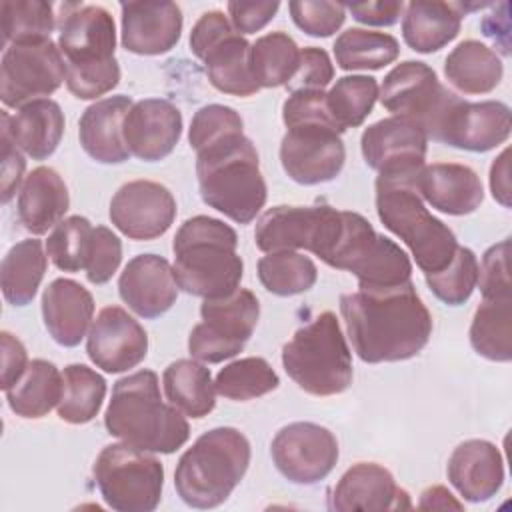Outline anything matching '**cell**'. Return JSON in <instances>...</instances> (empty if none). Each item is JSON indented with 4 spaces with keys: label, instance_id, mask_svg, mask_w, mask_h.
Here are the masks:
<instances>
[{
    "label": "cell",
    "instance_id": "obj_1",
    "mask_svg": "<svg viewBox=\"0 0 512 512\" xmlns=\"http://www.w3.org/2000/svg\"><path fill=\"white\" fill-rule=\"evenodd\" d=\"M348 338L362 362H402L422 352L432 336V314L412 280L340 296Z\"/></svg>",
    "mask_w": 512,
    "mask_h": 512
},
{
    "label": "cell",
    "instance_id": "obj_2",
    "mask_svg": "<svg viewBox=\"0 0 512 512\" xmlns=\"http://www.w3.org/2000/svg\"><path fill=\"white\" fill-rule=\"evenodd\" d=\"M286 134L280 142L284 172L302 186L334 180L346 162L342 132L334 124L324 90H296L282 104Z\"/></svg>",
    "mask_w": 512,
    "mask_h": 512
},
{
    "label": "cell",
    "instance_id": "obj_3",
    "mask_svg": "<svg viewBox=\"0 0 512 512\" xmlns=\"http://www.w3.org/2000/svg\"><path fill=\"white\" fill-rule=\"evenodd\" d=\"M104 426L110 436L160 454L176 452L190 438L188 420L176 406L162 400L158 374L146 368L114 384Z\"/></svg>",
    "mask_w": 512,
    "mask_h": 512
},
{
    "label": "cell",
    "instance_id": "obj_4",
    "mask_svg": "<svg viewBox=\"0 0 512 512\" xmlns=\"http://www.w3.org/2000/svg\"><path fill=\"white\" fill-rule=\"evenodd\" d=\"M196 176L204 204L236 224H250L266 204L268 188L260 158L244 132L228 134L198 150Z\"/></svg>",
    "mask_w": 512,
    "mask_h": 512
},
{
    "label": "cell",
    "instance_id": "obj_5",
    "mask_svg": "<svg viewBox=\"0 0 512 512\" xmlns=\"http://www.w3.org/2000/svg\"><path fill=\"white\" fill-rule=\"evenodd\" d=\"M58 48L66 62V88L80 100H96L120 82L116 24L104 6L66 4L58 26Z\"/></svg>",
    "mask_w": 512,
    "mask_h": 512
},
{
    "label": "cell",
    "instance_id": "obj_6",
    "mask_svg": "<svg viewBox=\"0 0 512 512\" xmlns=\"http://www.w3.org/2000/svg\"><path fill=\"white\" fill-rule=\"evenodd\" d=\"M232 226L212 216H192L176 230L174 278L180 290L200 298H222L240 288L244 262Z\"/></svg>",
    "mask_w": 512,
    "mask_h": 512
},
{
    "label": "cell",
    "instance_id": "obj_7",
    "mask_svg": "<svg viewBox=\"0 0 512 512\" xmlns=\"http://www.w3.org/2000/svg\"><path fill=\"white\" fill-rule=\"evenodd\" d=\"M416 174H378L376 214L384 228L408 246L416 266L434 274L450 264L460 244L448 224L426 208L414 186Z\"/></svg>",
    "mask_w": 512,
    "mask_h": 512
},
{
    "label": "cell",
    "instance_id": "obj_8",
    "mask_svg": "<svg viewBox=\"0 0 512 512\" xmlns=\"http://www.w3.org/2000/svg\"><path fill=\"white\" fill-rule=\"evenodd\" d=\"M250 442L232 426H218L180 456L174 470V488L192 508H216L228 500L250 464Z\"/></svg>",
    "mask_w": 512,
    "mask_h": 512
},
{
    "label": "cell",
    "instance_id": "obj_9",
    "mask_svg": "<svg viewBox=\"0 0 512 512\" xmlns=\"http://www.w3.org/2000/svg\"><path fill=\"white\" fill-rule=\"evenodd\" d=\"M282 366L300 390L336 396L352 384V352L334 312H320L282 348Z\"/></svg>",
    "mask_w": 512,
    "mask_h": 512
},
{
    "label": "cell",
    "instance_id": "obj_10",
    "mask_svg": "<svg viewBox=\"0 0 512 512\" xmlns=\"http://www.w3.org/2000/svg\"><path fill=\"white\" fill-rule=\"evenodd\" d=\"M322 262L352 272L358 290L394 288L412 276L408 254L394 240L378 234L362 214L350 210H340V228Z\"/></svg>",
    "mask_w": 512,
    "mask_h": 512
},
{
    "label": "cell",
    "instance_id": "obj_11",
    "mask_svg": "<svg viewBox=\"0 0 512 512\" xmlns=\"http://www.w3.org/2000/svg\"><path fill=\"white\" fill-rule=\"evenodd\" d=\"M92 474L102 500L112 510L152 512L162 500V462L128 442L104 446Z\"/></svg>",
    "mask_w": 512,
    "mask_h": 512
},
{
    "label": "cell",
    "instance_id": "obj_12",
    "mask_svg": "<svg viewBox=\"0 0 512 512\" xmlns=\"http://www.w3.org/2000/svg\"><path fill=\"white\" fill-rule=\"evenodd\" d=\"M250 48L220 10L204 12L190 32V50L202 60L210 84L230 96L248 98L260 90L250 68Z\"/></svg>",
    "mask_w": 512,
    "mask_h": 512
},
{
    "label": "cell",
    "instance_id": "obj_13",
    "mask_svg": "<svg viewBox=\"0 0 512 512\" xmlns=\"http://www.w3.org/2000/svg\"><path fill=\"white\" fill-rule=\"evenodd\" d=\"M202 322L188 336V352L204 364H218L234 358L250 340L258 318L260 302L248 288H236L222 298H206L200 306Z\"/></svg>",
    "mask_w": 512,
    "mask_h": 512
},
{
    "label": "cell",
    "instance_id": "obj_14",
    "mask_svg": "<svg viewBox=\"0 0 512 512\" xmlns=\"http://www.w3.org/2000/svg\"><path fill=\"white\" fill-rule=\"evenodd\" d=\"M66 82V62L52 38L8 44L0 64V98L6 108L48 98Z\"/></svg>",
    "mask_w": 512,
    "mask_h": 512
},
{
    "label": "cell",
    "instance_id": "obj_15",
    "mask_svg": "<svg viewBox=\"0 0 512 512\" xmlns=\"http://www.w3.org/2000/svg\"><path fill=\"white\" fill-rule=\"evenodd\" d=\"M340 210L330 204L274 206L256 222L254 242L262 252L308 250L322 260L336 238Z\"/></svg>",
    "mask_w": 512,
    "mask_h": 512
},
{
    "label": "cell",
    "instance_id": "obj_16",
    "mask_svg": "<svg viewBox=\"0 0 512 512\" xmlns=\"http://www.w3.org/2000/svg\"><path fill=\"white\" fill-rule=\"evenodd\" d=\"M458 94L444 86L434 68L420 60H404L396 64L378 88L380 104L392 112L418 122L430 138L440 124L446 108Z\"/></svg>",
    "mask_w": 512,
    "mask_h": 512
},
{
    "label": "cell",
    "instance_id": "obj_17",
    "mask_svg": "<svg viewBox=\"0 0 512 512\" xmlns=\"http://www.w3.org/2000/svg\"><path fill=\"white\" fill-rule=\"evenodd\" d=\"M270 454L278 472L294 484L324 480L338 462L336 436L314 422H292L276 432Z\"/></svg>",
    "mask_w": 512,
    "mask_h": 512
},
{
    "label": "cell",
    "instance_id": "obj_18",
    "mask_svg": "<svg viewBox=\"0 0 512 512\" xmlns=\"http://www.w3.org/2000/svg\"><path fill=\"white\" fill-rule=\"evenodd\" d=\"M510 130L512 116L508 104L500 100L468 102L456 96L432 140L458 150L488 152L504 144Z\"/></svg>",
    "mask_w": 512,
    "mask_h": 512
},
{
    "label": "cell",
    "instance_id": "obj_19",
    "mask_svg": "<svg viewBox=\"0 0 512 512\" xmlns=\"http://www.w3.org/2000/svg\"><path fill=\"white\" fill-rule=\"evenodd\" d=\"M108 216L114 228L130 240H154L172 226L176 200L160 182L130 180L114 192Z\"/></svg>",
    "mask_w": 512,
    "mask_h": 512
},
{
    "label": "cell",
    "instance_id": "obj_20",
    "mask_svg": "<svg viewBox=\"0 0 512 512\" xmlns=\"http://www.w3.org/2000/svg\"><path fill=\"white\" fill-rule=\"evenodd\" d=\"M360 150L378 174H416L426 160L428 136L414 120L388 116L364 128Z\"/></svg>",
    "mask_w": 512,
    "mask_h": 512
},
{
    "label": "cell",
    "instance_id": "obj_21",
    "mask_svg": "<svg viewBox=\"0 0 512 512\" xmlns=\"http://www.w3.org/2000/svg\"><path fill=\"white\" fill-rule=\"evenodd\" d=\"M88 358L108 374L136 368L148 354V334L120 306H106L92 320L86 338Z\"/></svg>",
    "mask_w": 512,
    "mask_h": 512
},
{
    "label": "cell",
    "instance_id": "obj_22",
    "mask_svg": "<svg viewBox=\"0 0 512 512\" xmlns=\"http://www.w3.org/2000/svg\"><path fill=\"white\" fill-rule=\"evenodd\" d=\"M178 290L170 262L158 254L134 256L118 278L122 302L146 320L166 314L176 304Z\"/></svg>",
    "mask_w": 512,
    "mask_h": 512
},
{
    "label": "cell",
    "instance_id": "obj_23",
    "mask_svg": "<svg viewBox=\"0 0 512 512\" xmlns=\"http://www.w3.org/2000/svg\"><path fill=\"white\" fill-rule=\"evenodd\" d=\"M122 130L132 156L158 162L176 148L182 136V112L164 98H144L132 104Z\"/></svg>",
    "mask_w": 512,
    "mask_h": 512
},
{
    "label": "cell",
    "instance_id": "obj_24",
    "mask_svg": "<svg viewBox=\"0 0 512 512\" xmlns=\"http://www.w3.org/2000/svg\"><path fill=\"white\" fill-rule=\"evenodd\" d=\"M330 510L336 512H380L410 508V498L400 488L392 472L376 462H358L350 466L328 498Z\"/></svg>",
    "mask_w": 512,
    "mask_h": 512
},
{
    "label": "cell",
    "instance_id": "obj_25",
    "mask_svg": "<svg viewBox=\"0 0 512 512\" xmlns=\"http://www.w3.org/2000/svg\"><path fill=\"white\" fill-rule=\"evenodd\" d=\"M122 46L140 56H158L172 50L182 34V10L174 2H124Z\"/></svg>",
    "mask_w": 512,
    "mask_h": 512
},
{
    "label": "cell",
    "instance_id": "obj_26",
    "mask_svg": "<svg viewBox=\"0 0 512 512\" xmlns=\"http://www.w3.org/2000/svg\"><path fill=\"white\" fill-rule=\"evenodd\" d=\"M446 474L464 500L486 502L502 488L504 460L496 444L472 438L452 450Z\"/></svg>",
    "mask_w": 512,
    "mask_h": 512
},
{
    "label": "cell",
    "instance_id": "obj_27",
    "mask_svg": "<svg viewBox=\"0 0 512 512\" xmlns=\"http://www.w3.org/2000/svg\"><path fill=\"white\" fill-rule=\"evenodd\" d=\"M414 186L426 204L448 216L472 214L484 200L480 176L458 162L424 164Z\"/></svg>",
    "mask_w": 512,
    "mask_h": 512
},
{
    "label": "cell",
    "instance_id": "obj_28",
    "mask_svg": "<svg viewBox=\"0 0 512 512\" xmlns=\"http://www.w3.org/2000/svg\"><path fill=\"white\" fill-rule=\"evenodd\" d=\"M94 316L92 294L72 278L52 280L42 294V320L52 340L74 348L88 336Z\"/></svg>",
    "mask_w": 512,
    "mask_h": 512
},
{
    "label": "cell",
    "instance_id": "obj_29",
    "mask_svg": "<svg viewBox=\"0 0 512 512\" xmlns=\"http://www.w3.org/2000/svg\"><path fill=\"white\" fill-rule=\"evenodd\" d=\"M124 94L108 96L90 104L78 122V138L84 152L100 164H122L132 154L124 142V118L132 108Z\"/></svg>",
    "mask_w": 512,
    "mask_h": 512
},
{
    "label": "cell",
    "instance_id": "obj_30",
    "mask_svg": "<svg viewBox=\"0 0 512 512\" xmlns=\"http://www.w3.org/2000/svg\"><path fill=\"white\" fill-rule=\"evenodd\" d=\"M2 128L26 156L46 160L64 136V112L52 98L32 100L18 108L14 116L2 112Z\"/></svg>",
    "mask_w": 512,
    "mask_h": 512
},
{
    "label": "cell",
    "instance_id": "obj_31",
    "mask_svg": "<svg viewBox=\"0 0 512 512\" xmlns=\"http://www.w3.org/2000/svg\"><path fill=\"white\" fill-rule=\"evenodd\" d=\"M70 208L64 178L50 166L34 168L18 192V220L34 236L54 228Z\"/></svg>",
    "mask_w": 512,
    "mask_h": 512
},
{
    "label": "cell",
    "instance_id": "obj_32",
    "mask_svg": "<svg viewBox=\"0 0 512 512\" xmlns=\"http://www.w3.org/2000/svg\"><path fill=\"white\" fill-rule=\"evenodd\" d=\"M402 38L420 54H432L452 42L462 26L464 4L440 0H412L404 6Z\"/></svg>",
    "mask_w": 512,
    "mask_h": 512
},
{
    "label": "cell",
    "instance_id": "obj_33",
    "mask_svg": "<svg viewBox=\"0 0 512 512\" xmlns=\"http://www.w3.org/2000/svg\"><path fill=\"white\" fill-rule=\"evenodd\" d=\"M444 76L462 94H488L500 84L504 64L496 50L470 38L450 50L444 60Z\"/></svg>",
    "mask_w": 512,
    "mask_h": 512
},
{
    "label": "cell",
    "instance_id": "obj_34",
    "mask_svg": "<svg viewBox=\"0 0 512 512\" xmlns=\"http://www.w3.org/2000/svg\"><path fill=\"white\" fill-rule=\"evenodd\" d=\"M164 394L184 416L204 418L216 406V388L210 368L196 358H180L162 374Z\"/></svg>",
    "mask_w": 512,
    "mask_h": 512
},
{
    "label": "cell",
    "instance_id": "obj_35",
    "mask_svg": "<svg viewBox=\"0 0 512 512\" xmlns=\"http://www.w3.org/2000/svg\"><path fill=\"white\" fill-rule=\"evenodd\" d=\"M48 266V254L38 238L16 242L0 266L2 294L12 306H26L34 300Z\"/></svg>",
    "mask_w": 512,
    "mask_h": 512
},
{
    "label": "cell",
    "instance_id": "obj_36",
    "mask_svg": "<svg viewBox=\"0 0 512 512\" xmlns=\"http://www.w3.org/2000/svg\"><path fill=\"white\" fill-rule=\"evenodd\" d=\"M62 372L54 362L36 358L28 364L22 378L6 390L10 410L20 418H42L62 398Z\"/></svg>",
    "mask_w": 512,
    "mask_h": 512
},
{
    "label": "cell",
    "instance_id": "obj_37",
    "mask_svg": "<svg viewBox=\"0 0 512 512\" xmlns=\"http://www.w3.org/2000/svg\"><path fill=\"white\" fill-rule=\"evenodd\" d=\"M472 348L492 360L510 362L512 358V298L482 300L470 324Z\"/></svg>",
    "mask_w": 512,
    "mask_h": 512
},
{
    "label": "cell",
    "instance_id": "obj_38",
    "mask_svg": "<svg viewBox=\"0 0 512 512\" xmlns=\"http://www.w3.org/2000/svg\"><path fill=\"white\" fill-rule=\"evenodd\" d=\"M334 58L342 70H380L400 54V44L392 34L348 28L334 40Z\"/></svg>",
    "mask_w": 512,
    "mask_h": 512
},
{
    "label": "cell",
    "instance_id": "obj_39",
    "mask_svg": "<svg viewBox=\"0 0 512 512\" xmlns=\"http://www.w3.org/2000/svg\"><path fill=\"white\" fill-rule=\"evenodd\" d=\"M62 398L56 406L60 420L86 424L94 420L106 396V380L86 364H68L62 370Z\"/></svg>",
    "mask_w": 512,
    "mask_h": 512
},
{
    "label": "cell",
    "instance_id": "obj_40",
    "mask_svg": "<svg viewBox=\"0 0 512 512\" xmlns=\"http://www.w3.org/2000/svg\"><path fill=\"white\" fill-rule=\"evenodd\" d=\"M300 64V48L286 32H268L250 48V68L260 88L288 86Z\"/></svg>",
    "mask_w": 512,
    "mask_h": 512
},
{
    "label": "cell",
    "instance_id": "obj_41",
    "mask_svg": "<svg viewBox=\"0 0 512 512\" xmlns=\"http://www.w3.org/2000/svg\"><path fill=\"white\" fill-rule=\"evenodd\" d=\"M258 280L274 296H296L316 284L318 268L296 250H278L258 260Z\"/></svg>",
    "mask_w": 512,
    "mask_h": 512
},
{
    "label": "cell",
    "instance_id": "obj_42",
    "mask_svg": "<svg viewBox=\"0 0 512 512\" xmlns=\"http://www.w3.org/2000/svg\"><path fill=\"white\" fill-rule=\"evenodd\" d=\"M378 100V82L374 76L350 74L336 80L326 92L328 112L340 132L360 126Z\"/></svg>",
    "mask_w": 512,
    "mask_h": 512
},
{
    "label": "cell",
    "instance_id": "obj_43",
    "mask_svg": "<svg viewBox=\"0 0 512 512\" xmlns=\"http://www.w3.org/2000/svg\"><path fill=\"white\" fill-rule=\"evenodd\" d=\"M280 378L268 360L246 356L226 364L214 380L216 394L234 402H248L276 390Z\"/></svg>",
    "mask_w": 512,
    "mask_h": 512
},
{
    "label": "cell",
    "instance_id": "obj_44",
    "mask_svg": "<svg viewBox=\"0 0 512 512\" xmlns=\"http://www.w3.org/2000/svg\"><path fill=\"white\" fill-rule=\"evenodd\" d=\"M4 42H30L50 38L56 28L54 6L44 0H6L0 6Z\"/></svg>",
    "mask_w": 512,
    "mask_h": 512
},
{
    "label": "cell",
    "instance_id": "obj_45",
    "mask_svg": "<svg viewBox=\"0 0 512 512\" xmlns=\"http://www.w3.org/2000/svg\"><path fill=\"white\" fill-rule=\"evenodd\" d=\"M92 232L94 226L80 214L60 220L46 240V254L50 256L52 264L62 272L84 270Z\"/></svg>",
    "mask_w": 512,
    "mask_h": 512
},
{
    "label": "cell",
    "instance_id": "obj_46",
    "mask_svg": "<svg viewBox=\"0 0 512 512\" xmlns=\"http://www.w3.org/2000/svg\"><path fill=\"white\" fill-rule=\"evenodd\" d=\"M432 294L448 306L464 304L478 284V258L466 248L458 246L450 264L434 274H424Z\"/></svg>",
    "mask_w": 512,
    "mask_h": 512
},
{
    "label": "cell",
    "instance_id": "obj_47",
    "mask_svg": "<svg viewBox=\"0 0 512 512\" xmlns=\"http://www.w3.org/2000/svg\"><path fill=\"white\" fill-rule=\"evenodd\" d=\"M244 132L242 116L224 104H206L196 110L188 128V142L194 152L202 150L204 146L234 134Z\"/></svg>",
    "mask_w": 512,
    "mask_h": 512
},
{
    "label": "cell",
    "instance_id": "obj_48",
    "mask_svg": "<svg viewBox=\"0 0 512 512\" xmlns=\"http://www.w3.org/2000/svg\"><path fill=\"white\" fill-rule=\"evenodd\" d=\"M294 24L314 38H328L340 30L346 20V6L340 2L294 0L288 4Z\"/></svg>",
    "mask_w": 512,
    "mask_h": 512
},
{
    "label": "cell",
    "instance_id": "obj_49",
    "mask_svg": "<svg viewBox=\"0 0 512 512\" xmlns=\"http://www.w3.org/2000/svg\"><path fill=\"white\" fill-rule=\"evenodd\" d=\"M482 292V300L494 298H512V282H510V238L490 246L482 264L478 266V284Z\"/></svg>",
    "mask_w": 512,
    "mask_h": 512
},
{
    "label": "cell",
    "instance_id": "obj_50",
    "mask_svg": "<svg viewBox=\"0 0 512 512\" xmlns=\"http://www.w3.org/2000/svg\"><path fill=\"white\" fill-rule=\"evenodd\" d=\"M122 262V242L108 226H96L86 258V278L90 284H106Z\"/></svg>",
    "mask_w": 512,
    "mask_h": 512
},
{
    "label": "cell",
    "instance_id": "obj_51",
    "mask_svg": "<svg viewBox=\"0 0 512 512\" xmlns=\"http://www.w3.org/2000/svg\"><path fill=\"white\" fill-rule=\"evenodd\" d=\"M334 78V64L324 48L306 46L300 50V64L294 78L288 82V90H324Z\"/></svg>",
    "mask_w": 512,
    "mask_h": 512
},
{
    "label": "cell",
    "instance_id": "obj_52",
    "mask_svg": "<svg viewBox=\"0 0 512 512\" xmlns=\"http://www.w3.org/2000/svg\"><path fill=\"white\" fill-rule=\"evenodd\" d=\"M280 2H228L226 10L230 16V24L238 34H254L262 30L268 22L274 20Z\"/></svg>",
    "mask_w": 512,
    "mask_h": 512
},
{
    "label": "cell",
    "instance_id": "obj_53",
    "mask_svg": "<svg viewBox=\"0 0 512 512\" xmlns=\"http://www.w3.org/2000/svg\"><path fill=\"white\" fill-rule=\"evenodd\" d=\"M26 168V160L22 156V150L14 144L10 134L2 128V204H8L12 196L16 194L22 174Z\"/></svg>",
    "mask_w": 512,
    "mask_h": 512
},
{
    "label": "cell",
    "instance_id": "obj_54",
    "mask_svg": "<svg viewBox=\"0 0 512 512\" xmlns=\"http://www.w3.org/2000/svg\"><path fill=\"white\" fill-rule=\"evenodd\" d=\"M0 348H2V390L6 392L14 386L28 368V352L20 338L4 330L0 334Z\"/></svg>",
    "mask_w": 512,
    "mask_h": 512
},
{
    "label": "cell",
    "instance_id": "obj_55",
    "mask_svg": "<svg viewBox=\"0 0 512 512\" xmlns=\"http://www.w3.org/2000/svg\"><path fill=\"white\" fill-rule=\"evenodd\" d=\"M346 10L352 14L354 20L368 24V26H392L398 22L400 14L404 12V2L400 0H378V2H358L348 4Z\"/></svg>",
    "mask_w": 512,
    "mask_h": 512
},
{
    "label": "cell",
    "instance_id": "obj_56",
    "mask_svg": "<svg viewBox=\"0 0 512 512\" xmlns=\"http://www.w3.org/2000/svg\"><path fill=\"white\" fill-rule=\"evenodd\" d=\"M508 156L510 150L504 148L498 158H494L490 166V192L496 202H500L504 208L510 206V170H508Z\"/></svg>",
    "mask_w": 512,
    "mask_h": 512
},
{
    "label": "cell",
    "instance_id": "obj_57",
    "mask_svg": "<svg viewBox=\"0 0 512 512\" xmlns=\"http://www.w3.org/2000/svg\"><path fill=\"white\" fill-rule=\"evenodd\" d=\"M418 508H424V510H446V508L462 510V502H458L448 488L430 486L420 494Z\"/></svg>",
    "mask_w": 512,
    "mask_h": 512
}]
</instances>
